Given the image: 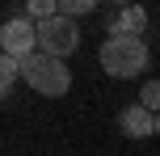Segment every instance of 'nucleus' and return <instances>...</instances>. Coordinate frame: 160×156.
<instances>
[{
    "mask_svg": "<svg viewBox=\"0 0 160 156\" xmlns=\"http://www.w3.org/2000/svg\"><path fill=\"white\" fill-rule=\"evenodd\" d=\"M139 106H148L152 114H160V80H143L139 84Z\"/></svg>",
    "mask_w": 160,
    "mask_h": 156,
    "instance_id": "nucleus-8",
    "label": "nucleus"
},
{
    "mask_svg": "<svg viewBox=\"0 0 160 156\" xmlns=\"http://www.w3.org/2000/svg\"><path fill=\"white\" fill-rule=\"evenodd\" d=\"M156 135H160V114H156Z\"/></svg>",
    "mask_w": 160,
    "mask_h": 156,
    "instance_id": "nucleus-10",
    "label": "nucleus"
},
{
    "mask_svg": "<svg viewBox=\"0 0 160 156\" xmlns=\"http://www.w3.org/2000/svg\"><path fill=\"white\" fill-rule=\"evenodd\" d=\"M97 63L105 76L114 80H131V76H143L148 68V42L143 38H105L97 51Z\"/></svg>",
    "mask_w": 160,
    "mask_h": 156,
    "instance_id": "nucleus-1",
    "label": "nucleus"
},
{
    "mask_svg": "<svg viewBox=\"0 0 160 156\" xmlns=\"http://www.w3.org/2000/svg\"><path fill=\"white\" fill-rule=\"evenodd\" d=\"M118 127L127 131V139H148V135H156V114L135 101V106H127L118 114Z\"/></svg>",
    "mask_w": 160,
    "mask_h": 156,
    "instance_id": "nucleus-5",
    "label": "nucleus"
},
{
    "mask_svg": "<svg viewBox=\"0 0 160 156\" xmlns=\"http://www.w3.org/2000/svg\"><path fill=\"white\" fill-rule=\"evenodd\" d=\"M80 13H93V0H59V17H76Z\"/></svg>",
    "mask_w": 160,
    "mask_h": 156,
    "instance_id": "nucleus-9",
    "label": "nucleus"
},
{
    "mask_svg": "<svg viewBox=\"0 0 160 156\" xmlns=\"http://www.w3.org/2000/svg\"><path fill=\"white\" fill-rule=\"evenodd\" d=\"M17 76H21V59H8V55H0V89H13L17 84Z\"/></svg>",
    "mask_w": 160,
    "mask_h": 156,
    "instance_id": "nucleus-7",
    "label": "nucleus"
},
{
    "mask_svg": "<svg viewBox=\"0 0 160 156\" xmlns=\"http://www.w3.org/2000/svg\"><path fill=\"white\" fill-rule=\"evenodd\" d=\"M80 47V30L72 17H51V21L38 25V51L51 59H68L72 51Z\"/></svg>",
    "mask_w": 160,
    "mask_h": 156,
    "instance_id": "nucleus-3",
    "label": "nucleus"
},
{
    "mask_svg": "<svg viewBox=\"0 0 160 156\" xmlns=\"http://www.w3.org/2000/svg\"><path fill=\"white\" fill-rule=\"evenodd\" d=\"M143 30H148V13H143L139 4L118 8V17L110 21V38H139Z\"/></svg>",
    "mask_w": 160,
    "mask_h": 156,
    "instance_id": "nucleus-6",
    "label": "nucleus"
},
{
    "mask_svg": "<svg viewBox=\"0 0 160 156\" xmlns=\"http://www.w3.org/2000/svg\"><path fill=\"white\" fill-rule=\"evenodd\" d=\"M0 55L8 59H30L38 55V25L30 21V17H8L4 25H0Z\"/></svg>",
    "mask_w": 160,
    "mask_h": 156,
    "instance_id": "nucleus-4",
    "label": "nucleus"
},
{
    "mask_svg": "<svg viewBox=\"0 0 160 156\" xmlns=\"http://www.w3.org/2000/svg\"><path fill=\"white\" fill-rule=\"evenodd\" d=\"M21 76L25 84H30L34 93H42V97H63L68 89H72V72H68L63 59H51V55H30L21 63Z\"/></svg>",
    "mask_w": 160,
    "mask_h": 156,
    "instance_id": "nucleus-2",
    "label": "nucleus"
}]
</instances>
